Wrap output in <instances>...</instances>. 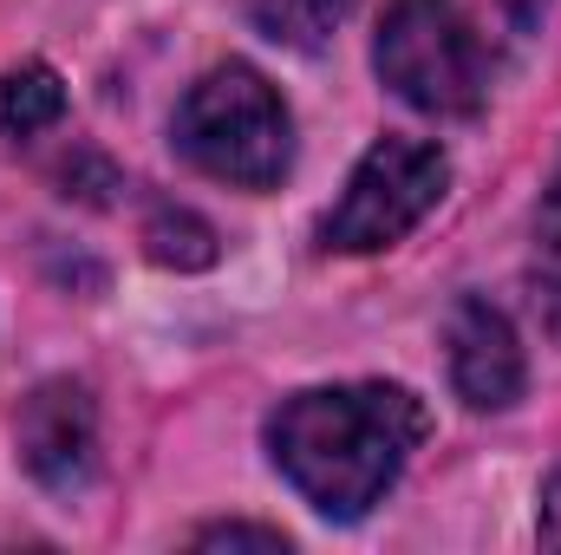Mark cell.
Returning <instances> with one entry per match:
<instances>
[{
    "mask_svg": "<svg viewBox=\"0 0 561 555\" xmlns=\"http://www.w3.org/2000/svg\"><path fill=\"white\" fill-rule=\"evenodd\" d=\"M431 431V412L405 386H313L280 399L268 418L275 471L333 523H359L412 464Z\"/></svg>",
    "mask_w": 561,
    "mask_h": 555,
    "instance_id": "obj_1",
    "label": "cell"
},
{
    "mask_svg": "<svg viewBox=\"0 0 561 555\" xmlns=\"http://www.w3.org/2000/svg\"><path fill=\"white\" fill-rule=\"evenodd\" d=\"M170 138L203 177L236 190H275L294 163V118L280 92L255 66H236V59L203 72L183 92Z\"/></svg>",
    "mask_w": 561,
    "mask_h": 555,
    "instance_id": "obj_2",
    "label": "cell"
},
{
    "mask_svg": "<svg viewBox=\"0 0 561 555\" xmlns=\"http://www.w3.org/2000/svg\"><path fill=\"white\" fill-rule=\"evenodd\" d=\"M373 66L412 112H431V118H470L490 99L483 39L450 0H392Z\"/></svg>",
    "mask_w": 561,
    "mask_h": 555,
    "instance_id": "obj_3",
    "label": "cell"
},
{
    "mask_svg": "<svg viewBox=\"0 0 561 555\" xmlns=\"http://www.w3.org/2000/svg\"><path fill=\"white\" fill-rule=\"evenodd\" d=\"M450 183V163L444 150L424 138H379L346 177L340 203L327 209L320 223V242L340 249V256H373V249H392L399 236H412L424 216L437 209Z\"/></svg>",
    "mask_w": 561,
    "mask_h": 555,
    "instance_id": "obj_4",
    "label": "cell"
},
{
    "mask_svg": "<svg viewBox=\"0 0 561 555\" xmlns=\"http://www.w3.org/2000/svg\"><path fill=\"white\" fill-rule=\"evenodd\" d=\"M13 444L20 464L39 490L53 497H79L99 471V406L79 380H46L20 399L13 418Z\"/></svg>",
    "mask_w": 561,
    "mask_h": 555,
    "instance_id": "obj_5",
    "label": "cell"
},
{
    "mask_svg": "<svg viewBox=\"0 0 561 555\" xmlns=\"http://www.w3.org/2000/svg\"><path fill=\"white\" fill-rule=\"evenodd\" d=\"M444 366H450V386L470 412H503L529 386V360H523L516 327L503 320V307H490L477 294L457 301L444 320Z\"/></svg>",
    "mask_w": 561,
    "mask_h": 555,
    "instance_id": "obj_6",
    "label": "cell"
},
{
    "mask_svg": "<svg viewBox=\"0 0 561 555\" xmlns=\"http://www.w3.org/2000/svg\"><path fill=\"white\" fill-rule=\"evenodd\" d=\"M66 118V86L46 59H26L0 79V132L7 138H39Z\"/></svg>",
    "mask_w": 561,
    "mask_h": 555,
    "instance_id": "obj_7",
    "label": "cell"
},
{
    "mask_svg": "<svg viewBox=\"0 0 561 555\" xmlns=\"http://www.w3.org/2000/svg\"><path fill=\"white\" fill-rule=\"evenodd\" d=\"M353 7L359 0H249V13H255V26L287 46V53H320L346 20H353Z\"/></svg>",
    "mask_w": 561,
    "mask_h": 555,
    "instance_id": "obj_8",
    "label": "cell"
},
{
    "mask_svg": "<svg viewBox=\"0 0 561 555\" xmlns=\"http://www.w3.org/2000/svg\"><path fill=\"white\" fill-rule=\"evenodd\" d=\"M144 249H150V262L157 269H209L222 249H216V229L196 216V209H157L150 223H144Z\"/></svg>",
    "mask_w": 561,
    "mask_h": 555,
    "instance_id": "obj_9",
    "label": "cell"
},
{
    "mask_svg": "<svg viewBox=\"0 0 561 555\" xmlns=\"http://www.w3.org/2000/svg\"><path fill=\"white\" fill-rule=\"evenodd\" d=\"M196 550H287V536L262 523H209L196 530Z\"/></svg>",
    "mask_w": 561,
    "mask_h": 555,
    "instance_id": "obj_10",
    "label": "cell"
},
{
    "mask_svg": "<svg viewBox=\"0 0 561 555\" xmlns=\"http://www.w3.org/2000/svg\"><path fill=\"white\" fill-rule=\"evenodd\" d=\"M536 307H542V327L561 340V262L542 275V287H536Z\"/></svg>",
    "mask_w": 561,
    "mask_h": 555,
    "instance_id": "obj_11",
    "label": "cell"
},
{
    "mask_svg": "<svg viewBox=\"0 0 561 555\" xmlns=\"http://www.w3.org/2000/svg\"><path fill=\"white\" fill-rule=\"evenodd\" d=\"M542 543L561 550V471L542 484Z\"/></svg>",
    "mask_w": 561,
    "mask_h": 555,
    "instance_id": "obj_12",
    "label": "cell"
}]
</instances>
